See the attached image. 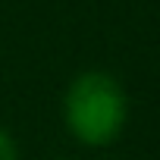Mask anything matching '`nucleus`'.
Here are the masks:
<instances>
[{"label":"nucleus","mask_w":160,"mask_h":160,"mask_svg":"<svg viewBox=\"0 0 160 160\" xmlns=\"http://www.w3.org/2000/svg\"><path fill=\"white\" fill-rule=\"evenodd\" d=\"M129 119V98L119 78L101 69L75 75L63 94V122L75 141L88 148L113 144Z\"/></svg>","instance_id":"1"},{"label":"nucleus","mask_w":160,"mask_h":160,"mask_svg":"<svg viewBox=\"0 0 160 160\" xmlns=\"http://www.w3.org/2000/svg\"><path fill=\"white\" fill-rule=\"evenodd\" d=\"M0 160H19V148H16L13 135L3 129H0Z\"/></svg>","instance_id":"2"}]
</instances>
